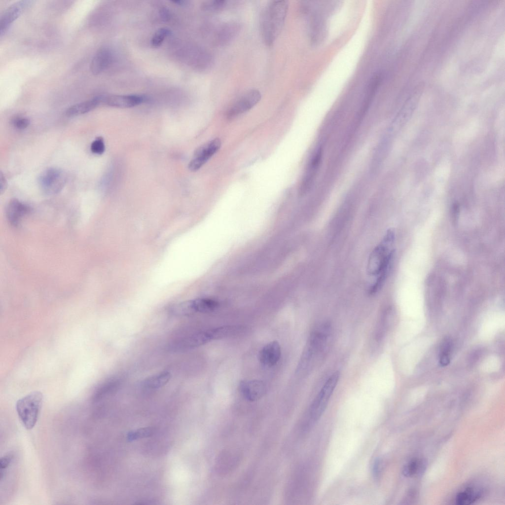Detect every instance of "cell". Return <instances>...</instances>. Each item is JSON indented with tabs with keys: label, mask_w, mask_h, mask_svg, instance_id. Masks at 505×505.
Masks as SVG:
<instances>
[{
	"label": "cell",
	"mask_w": 505,
	"mask_h": 505,
	"mask_svg": "<svg viewBox=\"0 0 505 505\" xmlns=\"http://www.w3.org/2000/svg\"><path fill=\"white\" fill-rule=\"evenodd\" d=\"M331 333V325L327 322L319 325L313 330L298 363V372L309 371L317 365L327 349Z\"/></svg>",
	"instance_id": "obj_1"
},
{
	"label": "cell",
	"mask_w": 505,
	"mask_h": 505,
	"mask_svg": "<svg viewBox=\"0 0 505 505\" xmlns=\"http://www.w3.org/2000/svg\"><path fill=\"white\" fill-rule=\"evenodd\" d=\"M289 8L286 0H272L263 8L260 19V31L264 42L272 45L284 26Z\"/></svg>",
	"instance_id": "obj_2"
},
{
	"label": "cell",
	"mask_w": 505,
	"mask_h": 505,
	"mask_svg": "<svg viewBox=\"0 0 505 505\" xmlns=\"http://www.w3.org/2000/svg\"><path fill=\"white\" fill-rule=\"evenodd\" d=\"M395 238L393 229H388L380 242L373 249L367 262L366 271L370 276H378L389 273L394 257V251L390 250Z\"/></svg>",
	"instance_id": "obj_3"
},
{
	"label": "cell",
	"mask_w": 505,
	"mask_h": 505,
	"mask_svg": "<svg viewBox=\"0 0 505 505\" xmlns=\"http://www.w3.org/2000/svg\"><path fill=\"white\" fill-rule=\"evenodd\" d=\"M42 401V393L39 391H34L17 401L16 408L18 415L27 430L32 429L35 426Z\"/></svg>",
	"instance_id": "obj_4"
},
{
	"label": "cell",
	"mask_w": 505,
	"mask_h": 505,
	"mask_svg": "<svg viewBox=\"0 0 505 505\" xmlns=\"http://www.w3.org/2000/svg\"><path fill=\"white\" fill-rule=\"evenodd\" d=\"M340 376L338 371L333 373L325 381L312 402L309 409L311 419L317 421L324 412L337 385Z\"/></svg>",
	"instance_id": "obj_5"
},
{
	"label": "cell",
	"mask_w": 505,
	"mask_h": 505,
	"mask_svg": "<svg viewBox=\"0 0 505 505\" xmlns=\"http://www.w3.org/2000/svg\"><path fill=\"white\" fill-rule=\"evenodd\" d=\"M67 181L65 173L60 169L49 168L39 175L38 181L39 187L48 195L58 193L64 187Z\"/></svg>",
	"instance_id": "obj_6"
},
{
	"label": "cell",
	"mask_w": 505,
	"mask_h": 505,
	"mask_svg": "<svg viewBox=\"0 0 505 505\" xmlns=\"http://www.w3.org/2000/svg\"><path fill=\"white\" fill-rule=\"evenodd\" d=\"M261 98V93L257 89L247 91L228 108L226 113L227 118L232 119L249 111L259 102Z\"/></svg>",
	"instance_id": "obj_7"
},
{
	"label": "cell",
	"mask_w": 505,
	"mask_h": 505,
	"mask_svg": "<svg viewBox=\"0 0 505 505\" xmlns=\"http://www.w3.org/2000/svg\"><path fill=\"white\" fill-rule=\"evenodd\" d=\"M221 144L220 140L215 138L197 148L194 152L193 158L188 164V169L192 172L198 170L217 152Z\"/></svg>",
	"instance_id": "obj_8"
},
{
	"label": "cell",
	"mask_w": 505,
	"mask_h": 505,
	"mask_svg": "<svg viewBox=\"0 0 505 505\" xmlns=\"http://www.w3.org/2000/svg\"><path fill=\"white\" fill-rule=\"evenodd\" d=\"M146 100L145 96L137 94L101 95V104L118 108L134 107Z\"/></svg>",
	"instance_id": "obj_9"
},
{
	"label": "cell",
	"mask_w": 505,
	"mask_h": 505,
	"mask_svg": "<svg viewBox=\"0 0 505 505\" xmlns=\"http://www.w3.org/2000/svg\"><path fill=\"white\" fill-rule=\"evenodd\" d=\"M241 29L240 23L230 21L220 25L215 34V42L219 46L228 45L239 34Z\"/></svg>",
	"instance_id": "obj_10"
},
{
	"label": "cell",
	"mask_w": 505,
	"mask_h": 505,
	"mask_svg": "<svg viewBox=\"0 0 505 505\" xmlns=\"http://www.w3.org/2000/svg\"><path fill=\"white\" fill-rule=\"evenodd\" d=\"M30 0H20L12 4L3 12L0 19V35L2 36L11 24L30 3Z\"/></svg>",
	"instance_id": "obj_11"
},
{
	"label": "cell",
	"mask_w": 505,
	"mask_h": 505,
	"mask_svg": "<svg viewBox=\"0 0 505 505\" xmlns=\"http://www.w3.org/2000/svg\"><path fill=\"white\" fill-rule=\"evenodd\" d=\"M239 388L244 397L251 401L259 399L267 391L265 383L258 380H243L240 383Z\"/></svg>",
	"instance_id": "obj_12"
},
{
	"label": "cell",
	"mask_w": 505,
	"mask_h": 505,
	"mask_svg": "<svg viewBox=\"0 0 505 505\" xmlns=\"http://www.w3.org/2000/svg\"><path fill=\"white\" fill-rule=\"evenodd\" d=\"M30 211V207L17 199L11 200L6 208V216L11 225H18L22 218Z\"/></svg>",
	"instance_id": "obj_13"
},
{
	"label": "cell",
	"mask_w": 505,
	"mask_h": 505,
	"mask_svg": "<svg viewBox=\"0 0 505 505\" xmlns=\"http://www.w3.org/2000/svg\"><path fill=\"white\" fill-rule=\"evenodd\" d=\"M281 351L279 343L272 341L264 346L260 351L258 358L262 365L265 367L274 365L279 360Z\"/></svg>",
	"instance_id": "obj_14"
},
{
	"label": "cell",
	"mask_w": 505,
	"mask_h": 505,
	"mask_svg": "<svg viewBox=\"0 0 505 505\" xmlns=\"http://www.w3.org/2000/svg\"><path fill=\"white\" fill-rule=\"evenodd\" d=\"M112 61V54L111 51L107 48L98 50L93 57L90 68L91 72L95 75L99 74L109 67Z\"/></svg>",
	"instance_id": "obj_15"
},
{
	"label": "cell",
	"mask_w": 505,
	"mask_h": 505,
	"mask_svg": "<svg viewBox=\"0 0 505 505\" xmlns=\"http://www.w3.org/2000/svg\"><path fill=\"white\" fill-rule=\"evenodd\" d=\"M190 315L196 312L208 313L214 312L219 307V303L212 299L198 298L187 300Z\"/></svg>",
	"instance_id": "obj_16"
},
{
	"label": "cell",
	"mask_w": 505,
	"mask_h": 505,
	"mask_svg": "<svg viewBox=\"0 0 505 505\" xmlns=\"http://www.w3.org/2000/svg\"><path fill=\"white\" fill-rule=\"evenodd\" d=\"M209 329L195 333L183 339L177 346L180 349H190L204 345L211 341Z\"/></svg>",
	"instance_id": "obj_17"
},
{
	"label": "cell",
	"mask_w": 505,
	"mask_h": 505,
	"mask_svg": "<svg viewBox=\"0 0 505 505\" xmlns=\"http://www.w3.org/2000/svg\"><path fill=\"white\" fill-rule=\"evenodd\" d=\"M101 104V95L92 99L77 103L69 107L66 111L68 116H74L86 113L94 109Z\"/></svg>",
	"instance_id": "obj_18"
},
{
	"label": "cell",
	"mask_w": 505,
	"mask_h": 505,
	"mask_svg": "<svg viewBox=\"0 0 505 505\" xmlns=\"http://www.w3.org/2000/svg\"><path fill=\"white\" fill-rule=\"evenodd\" d=\"M482 494V489L467 487L457 494L455 502L459 505H470L478 500Z\"/></svg>",
	"instance_id": "obj_19"
},
{
	"label": "cell",
	"mask_w": 505,
	"mask_h": 505,
	"mask_svg": "<svg viewBox=\"0 0 505 505\" xmlns=\"http://www.w3.org/2000/svg\"><path fill=\"white\" fill-rule=\"evenodd\" d=\"M244 327L240 325H224L209 329L212 340L222 339L239 334Z\"/></svg>",
	"instance_id": "obj_20"
},
{
	"label": "cell",
	"mask_w": 505,
	"mask_h": 505,
	"mask_svg": "<svg viewBox=\"0 0 505 505\" xmlns=\"http://www.w3.org/2000/svg\"><path fill=\"white\" fill-rule=\"evenodd\" d=\"M171 377L170 372L163 371L146 378L143 382V386L149 389H158L166 385Z\"/></svg>",
	"instance_id": "obj_21"
},
{
	"label": "cell",
	"mask_w": 505,
	"mask_h": 505,
	"mask_svg": "<svg viewBox=\"0 0 505 505\" xmlns=\"http://www.w3.org/2000/svg\"><path fill=\"white\" fill-rule=\"evenodd\" d=\"M119 384V380L117 378H112L108 380L96 391L93 395V399L94 401H97L102 398L114 390Z\"/></svg>",
	"instance_id": "obj_22"
},
{
	"label": "cell",
	"mask_w": 505,
	"mask_h": 505,
	"mask_svg": "<svg viewBox=\"0 0 505 505\" xmlns=\"http://www.w3.org/2000/svg\"><path fill=\"white\" fill-rule=\"evenodd\" d=\"M155 429L152 427H145L132 431L128 433L127 438L131 441L140 438L148 437L152 435Z\"/></svg>",
	"instance_id": "obj_23"
},
{
	"label": "cell",
	"mask_w": 505,
	"mask_h": 505,
	"mask_svg": "<svg viewBox=\"0 0 505 505\" xmlns=\"http://www.w3.org/2000/svg\"><path fill=\"white\" fill-rule=\"evenodd\" d=\"M227 5V1L225 0H210L204 1L201 8L204 11L213 12L222 10Z\"/></svg>",
	"instance_id": "obj_24"
},
{
	"label": "cell",
	"mask_w": 505,
	"mask_h": 505,
	"mask_svg": "<svg viewBox=\"0 0 505 505\" xmlns=\"http://www.w3.org/2000/svg\"><path fill=\"white\" fill-rule=\"evenodd\" d=\"M422 466L421 461L417 458L411 460L404 467L402 473L406 477H411L417 474Z\"/></svg>",
	"instance_id": "obj_25"
},
{
	"label": "cell",
	"mask_w": 505,
	"mask_h": 505,
	"mask_svg": "<svg viewBox=\"0 0 505 505\" xmlns=\"http://www.w3.org/2000/svg\"><path fill=\"white\" fill-rule=\"evenodd\" d=\"M451 341L449 338L445 339L442 343L440 349L439 362L442 366L447 365L449 363L450 358L449 354L451 348Z\"/></svg>",
	"instance_id": "obj_26"
},
{
	"label": "cell",
	"mask_w": 505,
	"mask_h": 505,
	"mask_svg": "<svg viewBox=\"0 0 505 505\" xmlns=\"http://www.w3.org/2000/svg\"><path fill=\"white\" fill-rule=\"evenodd\" d=\"M171 32L166 28L158 29L153 35L151 39V44L154 47L160 46L164 39L170 35Z\"/></svg>",
	"instance_id": "obj_27"
},
{
	"label": "cell",
	"mask_w": 505,
	"mask_h": 505,
	"mask_svg": "<svg viewBox=\"0 0 505 505\" xmlns=\"http://www.w3.org/2000/svg\"><path fill=\"white\" fill-rule=\"evenodd\" d=\"M90 149L92 153L101 155L105 150V145L102 137H97L91 144Z\"/></svg>",
	"instance_id": "obj_28"
},
{
	"label": "cell",
	"mask_w": 505,
	"mask_h": 505,
	"mask_svg": "<svg viewBox=\"0 0 505 505\" xmlns=\"http://www.w3.org/2000/svg\"><path fill=\"white\" fill-rule=\"evenodd\" d=\"M12 455L11 454H7L3 456L0 458V479H2L4 477L6 473V469L10 465L12 459Z\"/></svg>",
	"instance_id": "obj_29"
},
{
	"label": "cell",
	"mask_w": 505,
	"mask_h": 505,
	"mask_svg": "<svg viewBox=\"0 0 505 505\" xmlns=\"http://www.w3.org/2000/svg\"><path fill=\"white\" fill-rule=\"evenodd\" d=\"M30 120L25 117L18 116L12 120V124L14 126L18 129H24L30 124Z\"/></svg>",
	"instance_id": "obj_30"
},
{
	"label": "cell",
	"mask_w": 505,
	"mask_h": 505,
	"mask_svg": "<svg viewBox=\"0 0 505 505\" xmlns=\"http://www.w3.org/2000/svg\"><path fill=\"white\" fill-rule=\"evenodd\" d=\"M6 186L7 182L6 179L2 173L1 172L0 176V191L1 194L5 191Z\"/></svg>",
	"instance_id": "obj_31"
},
{
	"label": "cell",
	"mask_w": 505,
	"mask_h": 505,
	"mask_svg": "<svg viewBox=\"0 0 505 505\" xmlns=\"http://www.w3.org/2000/svg\"><path fill=\"white\" fill-rule=\"evenodd\" d=\"M379 466H380L379 461H378V460H376V461H375V462L373 464V467L372 470H373V473L374 475H375V476H377V475L379 474V470H380V469H380Z\"/></svg>",
	"instance_id": "obj_32"
}]
</instances>
